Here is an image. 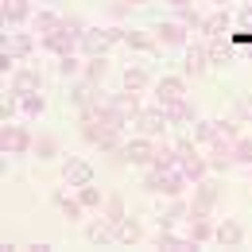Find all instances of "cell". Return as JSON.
Masks as SVG:
<instances>
[{
    "instance_id": "obj_1",
    "label": "cell",
    "mask_w": 252,
    "mask_h": 252,
    "mask_svg": "<svg viewBox=\"0 0 252 252\" xmlns=\"http://www.w3.org/2000/svg\"><path fill=\"white\" fill-rule=\"evenodd\" d=\"M187 187H194L183 167H171V171H156V167H144V190L148 194H163V198H183Z\"/></svg>"
},
{
    "instance_id": "obj_2",
    "label": "cell",
    "mask_w": 252,
    "mask_h": 252,
    "mask_svg": "<svg viewBox=\"0 0 252 252\" xmlns=\"http://www.w3.org/2000/svg\"><path fill=\"white\" fill-rule=\"evenodd\" d=\"M117 43H125V28H117V24L90 28V32L78 39V55H82V59H101V55H109Z\"/></svg>"
},
{
    "instance_id": "obj_3",
    "label": "cell",
    "mask_w": 252,
    "mask_h": 252,
    "mask_svg": "<svg viewBox=\"0 0 252 252\" xmlns=\"http://www.w3.org/2000/svg\"><path fill=\"white\" fill-rule=\"evenodd\" d=\"M156 148L159 140H152V136H132V140H125V148L121 152H113V163H132V167H152V159H156Z\"/></svg>"
},
{
    "instance_id": "obj_4",
    "label": "cell",
    "mask_w": 252,
    "mask_h": 252,
    "mask_svg": "<svg viewBox=\"0 0 252 252\" xmlns=\"http://www.w3.org/2000/svg\"><path fill=\"white\" fill-rule=\"evenodd\" d=\"M24 125H28V121H24ZM24 125L4 121V128H0V152H4V156H28L35 148V136Z\"/></svg>"
},
{
    "instance_id": "obj_5",
    "label": "cell",
    "mask_w": 252,
    "mask_h": 252,
    "mask_svg": "<svg viewBox=\"0 0 252 252\" xmlns=\"http://www.w3.org/2000/svg\"><path fill=\"white\" fill-rule=\"evenodd\" d=\"M132 128L140 132V136H152V140H163V132L171 128V121H167V109L163 105H148V109H140L136 113V121H132Z\"/></svg>"
},
{
    "instance_id": "obj_6",
    "label": "cell",
    "mask_w": 252,
    "mask_h": 252,
    "mask_svg": "<svg viewBox=\"0 0 252 252\" xmlns=\"http://www.w3.org/2000/svg\"><path fill=\"white\" fill-rule=\"evenodd\" d=\"M8 94L16 97H28V94H43V74L35 66H16L8 74Z\"/></svg>"
},
{
    "instance_id": "obj_7",
    "label": "cell",
    "mask_w": 252,
    "mask_h": 252,
    "mask_svg": "<svg viewBox=\"0 0 252 252\" xmlns=\"http://www.w3.org/2000/svg\"><path fill=\"white\" fill-rule=\"evenodd\" d=\"M35 47H39L35 32H20V28H4V47H0V51L16 55V59L24 63V59H32V55H35Z\"/></svg>"
},
{
    "instance_id": "obj_8",
    "label": "cell",
    "mask_w": 252,
    "mask_h": 252,
    "mask_svg": "<svg viewBox=\"0 0 252 252\" xmlns=\"http://www.w3.org/2000/svg\"><path fill=\"white\" fill-rule=\"evenodd\" d=\"M156 101L167 109V105H175V101H183L187 97V78L183 74H163V78H156Z\"/></svg>"
},
{
    "instance_id": "obj_9",
    "label": "cell",
    "mask_w": 252,
    "mask_h": 252,
    "mask_svg": "<svg viewBox=\"0 0 252 252\" xmlns=\"http://www.w3.org/2000/svg\"><path fill=\"white\" fill-rule=\"evenodd\" d=\"M152 245H156L159 252H194V249H198V241H194L190 233H179V229H163V225H159V233L152 237Z\"/></svg>"
},
{
    "instance_id": "obj_10",
    "label": "cell",
    "mask_w": 252,
    "mask_h": 252,
    "mask_svg": "<svg viewBox=\"0 0 252 252\" xmlns=\"http://www.w3.org/2000/svg\"><path fill=\"white\" fill-rule=\"evenodd\" d=\"M152 35H156L159 47H187L190 43V28L183 20H163V24L152 28Z\"/></svg>"
},
{
    "instance_id": "obj_11",
    "label": "cell",
    "mask_w": 252,
    "mask_h": 252,
    "mask_svg": "<svg viewBox=\"0 0 252 252\" xmlns=\"http://www.w3.org/2000/svg\"><path fill=\"white\" fill-rule=\"evenodd\" d=\"M63 183L66 187H86V183H94V163L82 156H66L63 159Z\"/></svg>"
},
{
    "instance_id": "obj_12",
    "label": "cell",
    "mask_w": 252,
    "mask_h": 252,
    "mask_svg": "<svg viewBox=\"0 0 252 252\" xmlns=\"http://www.w3.org/2000/svg\"><path fill=\"white\" fill-rule=\"evenodd\" d=\"M39 51H47V55L63 59V55H74V51H78V39L66 32V28H55V32L39 35Z\"/></svg>"
},
{
    "instance_id": "obj_13",
    "label": "cell",
    "mask_w": 252,
    "mask_h": 252,
    "mask_svg": "<svg viewBox=\"0 0 252 252\" xmlns=\"http://www.w3.org/2000/svg\"><path fill=\"white\" fill-rule=\"evenodd\" d=\"M206 70H210L206 43H187V47H183V78H202Z\"/></svg>"
},
{
    "instance_id": "obj_14",
    "label": "cell",
    "mask_w": 252,
    "mask_h": 252,
    "mask_svg": "<svg viewBox=\"0 0 252 252\" xmlns=\"http://www.w3.org/2000/svg\"><path fill=\"white\" fill-rule=\"evenodd\" d=\"M214 245H221V249H241L245 245V225L237 218H221L218 229H214Z\"/></svg>"
},
{
    "instance_id": "obj_15",
    "label": "cell",
    "mask_w": 252,
    "mask_h": 252,
    "mask_svg": "<svg viewBox=\"0 0 252 252\" xmlns=\"http://www.w3.org/2000/svg\"><path fill=\"white\" fill-rule=\"evenodd\" d=\"M221 198H225V190H221L218 179H198L194 183V206H202V210H218L221 206Z\"/></svg>"
},
{
    "instance_id": "obj_16",
    "label": "cell",
    "mask_w": 252,
    "mask_h": 252,
    "mask_svg": "<svg viewBox=\"0 0 252 252\" xmlns=\"http://www.w3.org/2000/svg\"><path fill=\"white\" fill-rule=\"evenodd\" d=\"M97 82H90V78H74L70 82V94H66V101L74 105V109H90V105H97L101 97H97Z\"/></svg>"
},
{
    "instance_id": "obj_17",
    "label": "cell",
    "mask_w": 252,
    "mask_h": 252,
    "mask_svg": "<svg viewBox=\"0 0 252 252\" xmlns=\"http://www.w3.org/2000/svg\"><path fill=\"white\" fill-rule=\"evenodd\" d=\"M86 241H90V245H101V249H105V245H117V225L97 210V218L86 225Z\"/></svg>"
},
{
    "instance_id": "obj_18",
    "label": "cell",
    "mask_w": 252,
    "mask_h": 252,
    "mask_svg": "<svg viewBox=\"0 0 252 252\" xmlns=\"http://www.w3.org/2000/svg\"><path fill=\"white\" fill-rule=\"evenodd\" d=\"M0 12H4V28H24V24H32L35 4L32 0H4Z\"/></svg>"
},
{
    "instance_id": "obj_19",
    "label": "cell",
    "mask_w": 252,
    "mask_h": 252,
    "mask_svg": "<svg viewBox=\"0 0 252 252\" xmlns=\"http://www.w3.org/2000/svg\"><path fill=\"white\" fill-rule=\"evenodd\" d=\"M206 51H210V66H233V63H237V47H233L229 35L206 39Z\"/></svg>"
},
{
    "instance_id": "obj_20",
    "label": "cell",
    "mask_w": 252,
    "mask_h": 252,
    "mask_svg": "<svg viewBox=\"0 0 252 252\" xmlns=\"http://www.w3.org/2000/svg\"><path fill=\"white\" fill-rule=\"evenodd\" d=\"M109 109H113V113H117L125 125H132V121H136V113H140L144 105H140V94H132V90H121V94L109 97Z\"/></svg>"
},
{
    "instance_id": "obj_21",
    "label": "cell",
    "mask_w": 252,
    "mask_h": 252,
    "mask_svg": "<svg viewBox=\"0 0 252 252\" xmlns=\"http://www.w3.org/2000/svg\"><path fill=\"white\" fill-rule=\"evenodd\" d=\"M187 218H190V202L187 198H171V202L159 210V225H163V229H179Z\"/></svg>"
},
{
    "instance_id": "obj_22",
    "label": "cell",
    "mask_w": 252,
    "mask_h": 252,
    "mask_svg": "<svg viewBox=\"0 0 252 252\" xmlns=\"http://www.w3.org/2000/svg\"><path fill=\"white\" fill-rule=\"evenodd\" d=\"M210 171H229V167H237V156H233V140H218V144H210Z\"/></svg>"
},
{
    "instance_id": "obj_23",
    "label": "cell",
    "mask_w": 252,
    "mask_h": 252,
    "mask_svg": "<svg viewBox=\"0 0 252 252\" xmlns=\"http://www.w3.org/2000/svg\"><path fill=\"white\" fill-rule=\"evenodd\" d=\"M167 121H171V128H190L198 121V109L190 105V97H183V101L167 105Z\"/></svg>"
},
{
    "instance_id": "obj_24",
    "label": "cell",
    "mask_w": 252,
    "mask_h": 252,
    "mask_svg": "<svg viewBox=\"0 0 252 252\" xmlns=\"http://www.w3.org/2000/svg\"><path fill=\"white\" fill-rule=\"evenodd\" d=\"M121 86H125V90H132V94H144V90H152V86H156V78H152L144 66H125Z\"/></svg>"
},
{
    "instance_id": "obj_25",
    "label": "cell",
    "mask_w": 252,
    "mask_h": 252,
    "mask_svg": "<svg viewBox=\"0 0 252 252\" xmlns=\"http://www.w3.org/2000/svg\"><path fill=\"white\" fill-rule=\"evenodd\" d=\"M229 24H233L229 8H214V12H206L202 32H206V39H214V35H229Z\"/></svg>"
},
{
    "instance_id": "obj_26",
    "label": "cell",
    "mask_w": 252,
    "mask_h": 252,
    "mask_svg": "<svg viewBox=\"0 0 252 252\" xmlns=\"http://www.w3.org/2000/svg\"><path fill=\"white\" fill-rule=\"evenodd\" d=\"M179 167H183V175H187L190 183H198V179H206V175H210V159L198 156V152L183 156V159H179Z\"/></svg>"
},
{
    "instance_id": "obj_27",
    "label": "cell",
    "mask_w": 252,
    "mask_h": 252,
    "mask_svg": "<svg viewBox=\"0 0 252 252\" xmlns=\"http://www.w3.org/2000/svg\"><path fill=\"white\" fill-rule=\"evenodd\" d=\"M55 206L63 210V218H66V221H82V214H86V206H82V198H78V194L70 198L66 190H55Z\"/></svg>"
},
{
    "instance_id": "obj_28",
    "label": "cell",
    "mask_w": 252,
    "mask_h": 252,
    "mask_svg": "<svg viewBox=\"0 0 252 252\" xmlns=\"http://www.w3.org/2000/svg\"><path fill=\"white\" fill-rule=\"evenodd\" d=\"M140 237H144V225H140V218H132V214H128V218L117 221V245H136Z\"/></svg>"
},
{
    "instance_id": "obj_29",
    "label": "cell",
    "mask_w": 252,
    "mask_h": 252,
    "mask_svg": "<svg viewBox=\"0 0 252 252\" xmlns=\"http://www.w3.org/2000/svg\"><path fill=\"white\" fill-rule=\"evenodd\" d=\"M55 28H63V16H59L55 8H39L32 16V32L35 35H47V32H55Z\"/></svg>"
},
{
    "instance_id": "obj_30",
    "label": "cell",
    "mask_w": 252,
    "mask_h": 252,
    "mask_svg": "<svg viewBox=\"0 0 252 252\" xmlns=\"http://www.w3.org/2000/svg\"><path fill=\"white\" fill-rule=\"evenodd\" d=\"M43 113H47V97H43V94L20 97V121H39Z\"/></svg>"
},
{
    "instance_id": "obj_31",
    "label": "cell",
    "mask_w": 252,
    "mask_h": 252,
    "mask_svg": "<svg viewBox=\"0 0 252 252\" xmlns=\"http://www.w3.org/2000/svg\"><path fill=\"white\" fill-rule=\"evenodd\" d=\"M125 47L128 51H159V43H156V35H148V32H136V28H125Z\"/></svg>"
},
{
    "instance_id": "obj_32",
    "label": "cell",
    "mask_w": 252,
    "mask_h": 252,
    "mask_svg": "<svg viewBox=\"0 0 252 252\" xmlns=\"http://www.w3.org/2000/svg\"><path fill=\"white\" fill-rule=\"evenodd\" d=\"M32 152H35V159H43V163L63 156V148H59V140H55L51 132H39V136H35V148H32Z\"/></svg>"
},
{
    "instance_id": "obj_33",
    "label": "cell",
    "mask_w": 252,
    "mask_h": 252,
    "mask_svg": "<svg viewBox=\"0 0 252 252\" xmlns=\"http://www.w3.org/2000/svg\"><path fill=\"white\" fill-rule=\"evenodd\" d=\"M55 70H59V78H66V82H74V78H82V70H86V59H82L78 51H74V55H63Z\"/></svg>"
},
{
    "instance_id": "obj_34",
    "label": "cell",
    "mask_w": 252,
    "mask_h": 252,
    "mask_svg": "<svg viewBox=\"0 0 252 252\" xmlns=\"http://www.w3.org/2000/svg\"><path fill=\"white\" fill-rule=\"evenodd\" d=\"M218 140H221V128H218V121H194V144L210 148V144H218Z\"/></svg>"
},
{
    "instance_id": "obj_35",
    "label": "cell",
    "mask_w": 252,
    "mask_h": 252,
    "mask_svg": "<svg viewBox=\"0 0 252 252\" xmlns=\"http://www.w3.org/2000/svg\"><path fill=\"white\" fill-rule=\"evenodd\" d=\"M179 148H175V144H159L156 148V159H152V167H156V171H171V167H179Z\"/></svg>"
},
{
    "instance_id": "obj_36",
    "label": "cell",
    "mask_w": 252,
    "mask_h": 252,
    "mask_svg": "<svg viewBox=\"0 0 252 252\" xmlns=\"http://www.w3.org/2000/svg\"><path fill=\"white\" fill-rule=\"evenodd\" d=\"M82 78H90V82H105L109 78V55H101V59H86V70H82Z\"/></svg>"
},
{
    "instance_id": "obj_37",
    "label": "cell",
    "mask_w": 252,
    "mask_h": 252,
    "mask_svg": "<svg viewBox=\"0 0 252 252\" xmlns=\"http://www.w3.org/2000/svg\"><path fill=\"white\" fill-rule=\"evenodd\" d=\"M233 156H237V167H252V136L249 132H241L233 140Z\"/></svg>"
},
{
    "instance_id": "obj_38",
    "label": "cell",
    "mask_w": 252,
    "mask_h": 252,
    "mask_svg": "<svg viewBox=\"0 0 252 252\" xmlns=\"http://www.w3.org/2000/svg\"><path fill=\"white\" fill-rule=\"evenodd\" d=\"M101 214H105V218L113 221V225H117L121 218H128V210H125V198H121V194H105V206H101Z\"/></svg>"
},
{
    "instance_id": "obj_39",
    "label": "cell",
    "mask_w": 252,
    "mask_h": 252,
    "mask_svg": "<svg viewBox=\"0 0 252 252\" xmlns=\"http://www.w3.org/2000/svg\"><path fill=\"white\" fill-rule=\"evenodd\" d=\"M78 198H82V206H86V210H101V206H105V194H101L94 183L78 187Z\"/></svg>"
},
{
    "instance_id": "obj_40",
    "label": "cell",
    "mask_w": 252,
    "mask_h": 252,
    "mask_svg": "<svg viewBox=\"0 0 252 252\" xmlns=\"http://www.w3.org/2000/svg\"><path fill=\"white\" fill-rule=\"evenodd\" d=\"M63 28H66L70 35H74V39H82V35L90 32V24H86V20L78 16V12H70V16H63Z\"/></svg>"
},
{
    "instance_id": "obj_41",
    "label": "cell",
    "mask_w": 252,
    "mask_h": 252,
    "mask_svg": "<svg viewBox=\"0 0 252 252\" xmlns=\"http://www.w3.org/2000/svg\"><path fill=\"white\" fill-rule=\"evenodd\" d=\"M233 117H237V121H245V125H252V94H241V97H237Z\"/></svg>"
},
{
    "instance_id": "obj_42",
    "label": "cell",
    "mask_w": 252,
    "mask_h": 252,
    "mask_svg": "<svg viewBox=\"0 0 252 252\" xmlns=\"http://www.w3.org/2000/svg\"><path fill=\"white\" fill-rule=\"evenodd\" d=\"M237 24H241L245 32H252V0L245 4V8H241V12H237Z\"/></svg>"
},
{
    "instance_id": "obj_43",
    "label": "cell",
    "mask_w": 252,
    "mask_h": 252,
    "mask_svg": "<svg viewBox=\"0 0 252 252\" xmlns=\"http://www.w3.org/2000/svg\"><path fill=\"white\" fill-rule=\"evenodd\" d=\"M167 4H171V12H175V16H183V12L194 8V0H167Z\"/></svg>"
},
{
    "instance_id": "obj_44",
    "label": "cell",
    "mask_w": 252,
    "mask_h": 252,
    "mask_svg": "<svg viewBox=\"0 0 252 252\" xmlns=\"http://www.w3.org/2000/svg\"><path fill=\"white\" fill-rule=\"evenodd\" d=\"M210 4H214V8H225V4H229V0H210Z\"/></svg>"
},
{
    "instance_id": "obj_45",
    "label": "cell",
    "mask_w": 252,
    "mask_h": 252,
    "mask_svg": "<svg viewBox=\"0 0 252 252\" xmlns=\"http://www.w3.org/2000/svg\"><path fill=\"white\" fill-rule=\"evenodd\" d=\"M47 4H59V0H47Z\"/></svg>"
}]
</instances>
